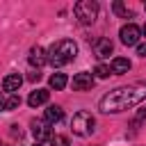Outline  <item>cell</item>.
<instances>
[{
    "label": "cell",
    "instance_id": "2e32d148",
    "mask_svg": "<svg viewBox=\"0 0 146 146\" xmlns=\"http://www.w3.org/2000/svg\"><path fill=\"white\" fill-rule=\"evenodd\" d=\"M112 9H114V14H119V16H123V18H128V16L132 14V11H130L128 7H123V2H119V0L112 5Z\"/></svg>",
    "mask_w": 146,
    "mask_h": 146
},
{
    "label": "cell",
    "instance_id": "30bf717a",
    "mask_svg": "<svg viewBox=\"0 0 146 146\" xmlns=\"http://www.w3.org/2000/svg\"><path fill=\"white\" fill-rule=\"evenodd\" d=\"M112 48H114V46H112V41L103 36V39H98V41L94 43V55H96L98 59H105V57H110V55H112Z\"/></svg>",
    "mask_w": 146,
    "mask_h": 146
},
{
    "label": "cell",
    "instance_id": "5b68a950",
    "mask_svg": "<svg viewBox=\"0 0 146 146\" xmlns=\"http://www.w3.org/2000/svg\"><path fill=\"white\" fill-rule=\"evenodd\" d=\"M141 27L139 25H135V23H128V25H123L121 27V32H119V36H121V43L123 46H139V39H141Z\"/></svg>",
    "mask_w": 146,
    "mask_h": 146
},
{
    "label": "cell",
    "instance_id": "5bb4252c",
    "mask_svg": "<svg viewBox=\"0 0 146 146\" xmlns=\"http://www.w3.org/2000/svg\"><path fill=\"white\" fill-rule=\"evenodd\" d=\"M48 82H50V87H52L55 91H62V89L68 84V80H66V75H64V73H52Z\"/></svg>",
    "mask_w": 146,
    "mask_h": 146
},
{
    "label": "cell",
    "instance_id": "44dd1931",
    "mask_svg": "<svg viewBox=\"0 0 146 146\" xmlns=\"http://www.w3.org/2000/svg\"><path fill=\"white\" fill-rule=\"evenodd\" d=\"M30 80H32V82H36V80H41V73H39V71H34V73H30Z\"/></svg>",
    "mask_w": 146,
    "mask_h": 146
},
{
    "label": "cell",
    "instance_id": "6da1fadb",
    "mask_svg": "<svg viewBox=\"0 0 146 146\" xmlns=\"http://www.w3.org/2000/svg\"><path fill=\"white\" fill-rule=\"evenodd\" d=\"M141 100H146V82H132L128 87H119V89L107 91L98 100V110L105 114H116V112L132 110Z\"/></svg>",
    "mask_w": 146,
    "mask_h": 146
},
{
    "label": "cell",
    "instance_id": "603a6c76",
    "mask_svg": "<svg viewBox=\"0 0 146 146\" xmlns=\"http://www.w3.org/2000/svg\"><path fill=\"white\" fill-rule=\"evenodd\" d=\"M141 32H144V34H146V25H144V30H141Z\"/></svg>",
    "mask_w": 146,
    "mask_h": 146
},
{
    "label": "cell",
    "instance_id": "cb8c5ba5",
    "mask_svg": "<svg viewBox=\"0 0 146 146\" xmlns=\"http://www.w3.org/2000/svg\"><path fill=\"white\" fill-rule=\"evenodd\" d=\"M34 146H43V144H34Z\"/></svg>",
    "mask_w": 146,
    "mask_h": 146
},
{
    "label": "cell",
    "instance_id": "9c48e42d",
    "mask_svg": "<svg viewBox=\"0 0 146 146\" xmlns=\"http://www.w3.org/2000/svg\"><path fill=\"white\" fill-rule=\"evenodd\" d=\"M21 84H23V78H21L18 73H9V75H5V80H2V91L16 94V91L21 89Z\"/></svg>",
    "mask_w": 146,
    "mask_h": 146
},
{
    "label": "cell",
    "instance_id": "8992f818",
    "mask_svg": "<svg viewBox=\"0 0 146 146\" xmlns=\"http://www.w3.org/2000/svg\"><path fill=\"white\" fill-rule=\"evenodd\" d=\"M32 135L36 139V144H43V141H50L52 137V130H50V123L43 119V121H32Z\"/></svg>",
    "mask_w": 146,
    "mask_h": 146
},
{
    "label": "cell",
    "instance_id": "e0dca14e",
    "mask_svg": "<svg viewBox=\"0 0 146 146\" xmlns=\"http://www.w3.org/2000/svg\"><path fill=\"white\" fill-rule=\"evenodd\" d=\"M50 146H71V144H68V137H64V135H52V137H50Z\"/></svg>",
    "mask_w": 146,
    "mask_h": 146
},
{
    "label": "cell",
    "instance_id": "3957f363",
    "mask_svg": "<svg viewBox=\"0 0 146 146\" xmlns=\"http://www.w3.org/2000/svg\"><path fill=\"white\" fill-rule=\"evenodd\" d=\"M73 11H75V18L82 25H91L98 16V2L96 0H80V2H75Z\"/></svg>",
    "mask_w": 146,
    "mask_h": 146
},
{
    "label": "cell",
    "instance_id": "7a4b0ae2",
    "mask_svg": "<svg viewBox=\"0 0 146 146\" xmlns=\"http://www.w3.org/2000/svg\"><path fill=\"white\" fill-rule=\"evenodd\" d=\"M46 52H48V62H50L55 68H59V66H64V64H68V62L75 59L78 46H75V41H71V39H59V41H55Z\"/></svg>",
    "mask_w": 146,
    "mask_h": 146
},
{
    "label": "cell",
    "instance_id": "277c9868",
    "mask_svg": "<svg viewBox=\"0 0 146 146\" xmlns=\"http://www.w3.org/2000/svg\"><path fill=\"white\" fill-rule=\"evenodd\" d=\"M94 125H96V119L89 114V112H78V114H73V121H71V128H73V132L75 135H80V137H87V135H91L94 132Z\"/></svg>",
    "mask_w": 146,
    "mask_h": 146
},
{
    "label": "cell",
    "instance_id": "9a60e30c",
    "mask_svg": "<svg viewBox=\"0 0 146 146\" xmlns=\"http://www.w3.org/2000/svg\"><path fill=\"white\" fill-rule=\"evenodd\" d=\"M18 105H21V96H18V94H9V98L5 100V110L11 112V110H16Z\"/></svg>",
    "mask_w": 146,
    "mask_h": 146
},
{
    "label": "cell",
    "instance_id": "7c38bea8",
    "mask_svg": "<svg viewBox=\"0 0 146 146\" xmlns=\"http://www.w3.org/2000/svg\"><path fill=\"white\" fill-rule=\"evenodd\" d=\"M130 59H125V57H114L112 59V64H110V71L114 73V75H123V73H128L130 71Z\"/></svg>",
    "mask_w": 146,
    "mask_h": 146
},
{
    "label": "cell",
    "instance_id": "4fadbf2b",
    "mask_svg": "<svg viewBox=\"0 0 146 146\" xmlns=\"http://www.w3.org/2000/svg\"><path fill=\"white\" fill-rule=\"evenodd\" d=\"M62 116H64V112H62L59 105H48V107H46V121H48L50 125H52V123H59Z\"/></svg>",
    "mask_w": 146,
    "mask_h": 146
},
{
    "label": "cell",
    "instance_id": "8fae6325",
    "mask_svg": "<svg viewBox=\"0 0 146 146\" xmlns=\"http://www.w3.org/2000/svg\"><path fill=\"white\" fill-rule=\"evenodd\" d=\"M48 98H50V91H48V89H36V91L30 94L27 105H30V107H39V105H46Z\"/></svg>",
    "mask_w": 146,
    "mask_h": 146
},
{
    "label": "cell",
    "instance_id": "52a82bcc",
    "mask_svg": "<svg viewBox=\"0 0 146 146\" xmlns=\"http://www.w3.org/2000/svg\"><path fill=\"white\" fill-rule=\"evenodd\" d=\"M71 87H73V91H89V89L94 87V75H91V73H87V71L75 73V75H73Z\"/></svg>",
    "mask_w": 146,
    "mask_h": 146
},
{
    "label": "cell",
    "instance_id": "ffe728a7",
    "mask_svg": "<svg viewBox=\"0 0 146 146\" xmlns=\"http://www.w3.org/2000/svg\"><path fill=\"white\" fill-rule=\"evenodd\" d=\"M137 55H139V57H146V41L137 46Z\"/></svg>",
    "mask_w": 146,
    "mask_h": 146
},
{
    "label": "cell",
    "instance_id": "7402d4cb",
    "mask_svg": "<svg viewBox=\"0 0 146 146\" xmlns=\"http://www.w3.org/2000/svg\"><path fill=\"white\" fill-rule=\"evenodd\" d=\"M5 110V98H2V94H0V112Z\"/></svg>",
    "mask_w": 146,
    "mask_h": 146
},
{
    "label": "cell",
    "instance_id": "d6986e66",
    "mask_svg": "<svg viewBox=\"0 0 146 146\" xmlns=\"http://www.w3.org/2000/svg\"><path fill=\"white\" fill-rule=\"evenodd\" d=\"M141 121H146V110H141L137 116H135V121H132V125H139Z\"/></svg>",
    "mask_w": 146,
    "mask_h": 146
},
{
    "label": "cell",
    "instance_id": "ba28073f",
    "mask_svg": "<svg viewBox=\"0 0 146 146\" xmlns=\"http://www.w3.org/2000/svg\"><path fill=\"white\" fill-rule=\"evenodd\" d=\"M27 62H30V64H32V66L39 71V68H41V66L48 62V52H46L41 46H34V48L30 50V55H27Z\"/></svg>",
    "mask_w": 146,
    "mask_h": 146
},
{
    "label": "cell",
    "instance_id": "ac0fdd59",
    "mask_svg": "<svg viewBox=\"0 0 146 146\" xmlns=\"http://www.w3.org/2000/svg\"><path fill=\"white\" fill-rule=\"evenodd\" d=\"M94 73H96V78H107V75H110L112 71H110V66H105V64H98Z\"/></svg>",
    "mask_w": 146,
    "mask_h": 146
}]
</instances>
